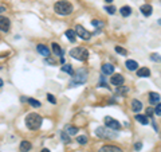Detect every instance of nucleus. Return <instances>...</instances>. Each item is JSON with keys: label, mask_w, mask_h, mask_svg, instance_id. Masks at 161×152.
<instances>
[{"label": "nucleus", "mask_w": 161, "mask_h": 152, "mask_svg": "<svg viewBox=\"0 0 161 152\" xmlns=\"http://www.w3.org/2000/svg\"><path fill=\"white\" fill-rule=\"evenodd\" d=\"M54 10H55L56 14L62 15V16H66V15H70L72 12V6L67 0H59V1H56L54 4Z\"/></svg>", "instance_id": "nucleus-1"}, {"label": "nucleus", "mask_w": 161, "mask_h": 152, "mask_svg": "<svg viewBox=\"0 0 161 152\" xmlns=\"http://www.w3.org/2000/svg\"><path fill=\"white\" fill-rule=\"evenodd\" d=\"M42 121H43L42 116H39L38 113H30V114H27V117H26V125H27V128L31 130L39 129L40 125H42Z\"/></svg>", "instance_id": "nucleus-2"}, {"label": "nucleus", "mask_w": 161, "mask_h": 152, "mask_svg": "<svg viewBox=\"0 0 161 152\" xmlns=\"http://www.w3.org/2000/svg\"><path fill=\"white\" fill-rule=\"evenodd\" d=\"M86 79H87V70H86V69H79V70L72 76V81L70 82V86L74 87V86H77V85L85 84Z\"/></svg>", "instance_id": "nucleus-3"}, {"label": "nucleus", "mask_w": 161, "mask_h": 152, "mask_svg": "<svg viewBox=\"0 0 161 152\" xmlns=\"http://www.w3.org/2000/svg\"><path fill=\"white\" fill-rule=\"evenodd\" d=\"M70 55L78 61H86L89 58V51L85 47H74L70 50Z\"/></svg>", "instance_id": "nucleus-4"}, {"label": "nucleus", "mask_w": 161, "mask_h": 152, "mask_svg": "<svg viewBox=\"0 0 161 152\" xmlns=\"http://www.w3.org/2000/svg\"><path fill=\"white\" fill-rule=\"evenodd\" d=\"M95 135L98 136V137H102V139H112V137H117V133L113 132V129H110V128H97L95 129Z\"/></svg>", "instance_id": "nucleus-5"}, {"label": "nucleus", "mask_w": 161, "mask_h": 152, "mask_svg": "<svg viewBox=\"0 0 161 152\" xmlns=\"http://www.w3.org/2000/svg\"><path fill=\"white\" fill-rule=\"evenodd\" d=\"M75 33H77V35L79 36L80 39H83V41H89V39L91 38V33H89V31L86 30L85 27H82L80 24H78L77 27H75Z\"/></svg>", "instance_id": "nucleus-6"}, {"label": "nucleus", "mask_w": 161, "mask_h": 152, "mask_svg": "<svg viewBox=\"0 0 161 152\" xmlns=\"http://www.w3.org/2000/svg\"><path fill=\"white\" fill-rule=\"evenodd\" d=\"M105 125H106L107 128H110V129H113V130H120L121 129V124L115 119H112L110 116L105 117Z\"/></svg>", "instance_id": "nucleus-7"}, {"label": "nucleus", "mask_w": 161, "mask_h": 152, "mask_svg": "<svg viewBox=\"0 0 161 152\" xmlns=\"http://www.w3.org/2000/svg\"><path fill=\"white\" fill-rule=\"evenodd\" d=\"M11 27V22L8 18L5 16H0V31H3V33H7L8 30H10Z\"/></svg>", "instance_id": "nucleus-8"}, {"label": "nucleus", "mask_w": 161, "mask_h": 152, "mask_svg": "<svg viewBox=\"0 0 161 152\" xmlns=\"http://www.w3.org/2000/svg\"><path fill=\"white\" fill-rule=\"evenodd\" d=\"M112 84L114 85V86H121V85L123 84V76L122 74H113Z\"/></svg>", "instance_id": "nucleus-9"}, {"label": "nucleus", "mask_w": 161, "mask_h": 152, "mask_svg": "<svg viewBox=\"0 0 161 152\" xmlns=\"http://www.w3.org/2000/svg\"><path fill=\"white\" fill-rule=\"evenodd\" d=\"M137 76L141 78H148V77H150V70L148 67H140L137 69Z\"/></svg>", "instance_id": "nucleus-10"}, {"label": "nucleus", "mask_w": 161, "mask_h": 152, "mask_svg": "<svg viewBox=\"0 0 161 152\" xmlns=\"http://www.w3.org/2000/svg\"><path fill=\"white\" fill-rule=\"evenodd\" d=\"M160 94L158 93H156V92H152V93H149V102L152 104V105H157L158 102H160Z\"/></svg>", "instance_id": "nucleus-11"}, {"label": "nucleus", "mask_w": 161, "mask_h": 152, "mask_svg": "<svg viewBox=\"0 0 161 152\" xmlns=\"http://www.w3.org/2000/svg\"><path fill=\"white\" fill-rule=\"evenodd\" d=\"M113 71H114V66H113L112 63H105V65H102V73H103L105 76H110V74H113Z\"/></svg>", "instance_id": "nucleus-12"}, {"label": "nucleus", "mask_w": 161, "mask_h": 152, "mask_svg": "<svg viewBox=\"0 0 161 152\" xmlns=\"http://www.w3.org/2000/svg\"><path fill=\"white\" fill-rule=\"evenodd\" d=\"M125 66H126V69H128V70H130V71H134V70H137V69H138V63H137L134 59H128L125 62Z\"/></svg>", "instance_id": "nucleus-13"}, {"label": "nucleus", "mask_w": 161, "mask_h": 152, "mask_svg": "<svg viewBox=\"0 0 161 152\" xmlns=\"http://www.w3.org/2000/svg\"><path fill=\"white\" fill-rule=\"evenodd\" d=\"M36 50L40 55H43V57H48V55H50V50H48V47H46L44 44H38Z\"/></svg>", "instance_id": "nucleus-14"}, {"label": "nucleus", "mask_w": 161, "mask_h": 152, "mask_svg": "<svg viewBox=\"0 0 161 152\" xmlns=\"http://www.w3.org/2000/svg\"><path fill=\"white\" fill-rule=\"evenodd\" d=\"M99 152H122V151H121V148H118L115 145H103L99 149Z\"/></svg>", "instance_id": "nucleus-15"}, {"label": "nucleus", "mask_w": 161, "mask_h": 152, "mask_svg": "<svg viewBox=\"0 0 161 152\" xmlns=\"http://www.w3.org/2000/svg\"><path fill=\"white\" fill-rule=\"evenodd\" d=\"M140 10H141V14L144 15V16H150V15H152V11H153L152 6H149V4H144Z\"/></svg>", "instance_id": "nucleus-16"}, {"label": "nucleus", "mask_w": 161, "mask_h": 152, "mask_svg": "<svg viewBox=\"0 0 161 152\" xmlns=\"http://www.w3.org/2000/svg\"><path fill=\"white\" fill-rule=\"evenodd\" d=\"M141 109H142L141 101H138V100H133V101H131V110L136 112V113H138Z\"/></svg>", "instance_id": "nucleus-17"}, {"label": "nucleus", "mask_w": 161, "mask_h": 152, "mask_svg": "<svg viewBox=\"0 0 161 152\" xmlns=\"http://www.w3.org/2000/svg\"><path fill=\"white\" fill-rule=\"evenodd\" d=\"M64 34H66V38L70 39V42H72V43H74V42L77 41V33H75L74 30H67Z\"/></svg>", "instance_id": "nucleus-18"}, {"label": "nucleus", "mask_w": 161, "mask_h": 152, "mask_svg": "<svg viewBox=\"0 0 161 152\" xmlns=\"http://www.w3.org/2000/svg\"><path fill=\"white\" fill-rule=\"evenodd\" d=\"M19 149H20L21 152H28L30 149H31V143H30V141H27V140L21 141V143H20V147H19Z\"/></svg>", "instance_id": "nucleus-19"}, {"label": "nucleus", "mask_w": 161, "mask_h": 152, "mask_svg": "<svg viewBox=\"0 0 161 152\" xmlns=\"http://www.w3.org/2000/svg\"><path fill=\"white\" fill-rule=\"evenodd\" d=\"M134 119H136L137 121H138L140 124H142V125L149 124V119H148V116H142V114H136V117H134Z\"/></svg>", "instance_id": "nucleus-20"}, {"label": "nucleus", "mask_w": 161, "mask_h": 152, "mask_svg": "<svg viewBox=\"0 0 161 152\" xmlns=\"http://www.w3.org/2000/svg\"><path fill=\"white\" fill-rule=\"evenodd\" d=\"M120 12L123 18H128V16H130V14H131V8L129 6H123L122 8L120 10Z\"/></svg>", "instance_id": "nucleus-21"}, {"label": "nucleus", "mask_w": 161, "mask_h": 152, "mask_svg": "<svg viewBox=\"0 0 161 152\" xmlns=\"http://www.w3.org/2000/svg\"><path fill=\"white\" fill-rule=\"evenodd\" d=\"M51 47H52V51L55 55H58V57H62V49L58 46V43H55V42H52V44H51Z\"/></svg>", "instance_id": "nucleus-22"}, {"label": "nucleus", "mask_w": 161, "mask_h": 152, "mask_svg": "<svg viewBox=\"0 0 161 152\" xmlns=\"http://www.w3.org/2000/svg\"><path fill=\"white\" fill-rule=\"evenodd\" d=\"M62 71L67 73L69 76H74V70H72V67L70 65H63V66H62Z\"/></svg>", "instance_id": "nucleus-23"}, {"label": "nucleus", "mask_w": 161, "mask_h": 152, "mask_svg": "<svg viewBox=\"0 0 161 152\" xmlns=\"http://www.w3.org/2000/svg\"><path fill=\"white\" fill-rule=\"evenodd\" d=\"M66 132L69 133L70 136H71V135H77V133H78V128L77 127H72V125H71V127H66Z\"/></svg>", "instance_id": "nucleus-24"}, {"label": "nucleus", "mask_w": 161, "mask_h": 152, "mask_svg": "<svg viewBox=\"0 0 161 152\" xmlns=\"http://www.w3.org/2000/svg\"><path fill=\"white\" fill-rule=\"evenodd\" d=\"M28 104L30 105H32V106H35V108H39L42 104H40V101H38V100H35V98H28Z\"/></svg>", "instance_id": "nucleus-25"}, {"label": "nucleus", "mask_w": 161, "mask_h": 152, "mask_svg": "<svg viewBox=\"0 0 161 152\" xmlns=\"http://www.w3.org/2000/svg\"><path fill=\"white\" fill-rule=\"evenodd\" d=\"M91 24H93L94 27H97V28H102V27H103V22H101V20H98V19L91 20Z\"/></svg>", "instance_id": "nucleus-26"}, {"label": "nucleus", "mask_w": 161, "mask_h": 152, "mask_svg": "<svg viewBox=\"0 0 161 152\" xmlns=\"http://www.w3.org/2000/svg\"><path fill=\"white\" fill-rule=\"evenodd\" d=\"M105 11H106L109 15H114L115 14V7L114 6H106L105 7Z\"/></svg>", "instance_id": "nucleus-27"}, {"label": "nucleus", "mask_w": 161, "mask_h": 152, "mask_svg": "<svg viewBox=\"0 0 161 152\" xmlns=\"http://www.w3.org/2000/svg\"><path fill=\"white\" fill-rule=\"evenodd\" d=\"M61 137L63 140V143H69L70 141V135L67 132H61Z\"/></svg>", "instance_id": "nucleus-28"}, {"label": "nucleus", "mask_w": 161, "mask_h": 152, "mask_svg": "<svg viewBox=\"0 0 161 152\" xmlns=\"http://www.w3.org/2000/svg\"><path fill=\"white\" fill-rule=\"evenodd\" d=\"M77 141L79 144H86V143H87V137H86V136H78Z\"/></svg>", "instance_id": "nucleus-29"}, {"label": "nucleus", "mask_w": 161, "mask_h": 152, "mask_svg": "<svg viewBox=\"0 0 161 152\" xmlns=\"http://www.w3.org/2000/svg\"><path fill=\"white\" fill-rule=\"evenodd\" d=\"M115 51H117L118 54H121V55H126V50L123 49V47H121V46H115Z\"/></svg>", "instance_id": "nucleus-30"}, {"label": "nucleus", "mask_w": 161, "mask_h": 152, "mask_svg": "<svg viewBox=\"0 0 161 152\" xmlns=\"http://www.w3.org/2000/svg\"><path fill=\"white\" fill-rule=\"evenodd\" d=\"M154 113L157 114V116H161V102H158L157 105H156V108H154Z\"/></svg>", "instance_id": "nucleus-31"}, {"label": "nucleus", "mask_w": 161, "mask_h": 152, "mask_svg": "<svg viewBox=\"0 0 161 152\" xmlns=\"http://www.w3.org/2000/svg\"><path fill=\"white\" fill-rule=\"evenodd\" d=\"M150 59L156 61V62H161V57L158 54H152V55H150Z\"/></svg>", "instance_id": "nucleus-32"}, {"label": "nucleus", "mask_w": 161, "mask_h": 152, "mask_svg": "<svg viewBox=\"0 0 161 152\" xmlns=\"http://www.w3.org/2000/svg\"><path fill=\"white\" fill-rule=\"evenodd\" d=\"M46 97H47V100L50 101L51 104H56V100H55V97H54L52 94H50V93H47V96H46Z\"/></svg>", "instance_id": "nucleus-33"}, {"label": "nucleus", "mask_w": 161, "mask_h": 152, "mask_svg": "<svg viewBox=\"0 0 161 152\" xmlns=\"http://www.w3.org/2000/svg\"><path fill=\"white\" fill-rule=\"evenodd\" d=\"M153 113H154V108H148V109H146V116H148V117L153 116Z\"/></svg>", "instance_id": "nucleus-34"}, {"label": "nucleus", "mask_w": 161, "mask_h": 152, "mask_svg": "<svg viewBox=\"0 0 161 152\" xmlns=\"http://www.w3.org/2000/svg\"><path fill=\"white\" fill-rule=\"evenodd\" d=\"M142 148V143H136L134 144V151H141Z\"/></svg>", "instance_id": "nucleus-35"}, {"label": "nucleus", "mask_w": 161, "mask_h": 152, "mask_svg": "<svg viewBox=\"0 0 161 152\" xmlns=\"http://www.w3.org/2000/svg\"><path fill=\"white\" fill-rule=\"evenodd\" d=\"M4 11H5V7L0 6V14H1V12H4Z\"/></svg>", "instance_id": "nucleus-36"}, {"label": "nucleus", "mask_w": 161, "mask_h": 152, "mask_svg": "<svg viewBox=\"0 0 161 152\" xmlns=\"http://www.w3.org/2000/svg\"><path fill=\"white\" fill-rule=\"evenodd\" d=\"M40 152H50V151H48L47 148H43V149H42V151H40Z\"/></svg>", "instance_id": "nucleus-37"}, {"label": "nucleus", "mask_w": 161, "mask_h": 152, "mask_svg": "<svg viewBox=\"0 0 161 152\" xmlns=\"http://www.w3.org/2000/svg\"><path fill=\"white\" fill-rule=\"evenodd\" d=\"M1 86H3V79L0 78V87H1Z\"/></svg>", "instance_id": "nucleus-38"}, {"label": "nucleus", "mask_w": 161, "mask_h": 152, "mask_svg": "<svg viewBox=\"0 0 161 152\" xmlns=\"http://www.w3.org/2000/svg\"><path fill=\"white\" fill-rule=\"evenodd\" d=\"M105 1H106V3H112L113 0H105Z\"/></svg>", "instance_id": "nucleus-39"}, {"label": "nucleus", "mask_w": 161, "mask_h": 152, "mask_svg": "<svg viewBox=\"0 0 161 152\" xmlns=\"http://www.w3.org/2000/svg\"><path fill=\"white\" fill-rule=\"evenodd\" d=\"M158 24H160V26H161V19H158Z\"/></svg>", "instance_id": "nucleus-40"}, {"label": "nucleus", "mask_w": 161, "mask_h": 152, "mask_svg": "<svg viewBox=\"0 0 161 152\" xmlns=\"http://www.w3.org/2000/svg\"><path fill=\"white\" fill-rule=\"evenodd\" d=\"M160 137H161V132H160Z\"/></svg>", "instance_id": "nucleus-41"}]
</instances>
